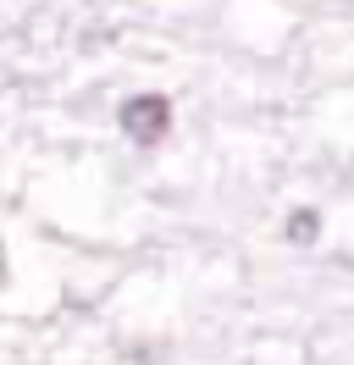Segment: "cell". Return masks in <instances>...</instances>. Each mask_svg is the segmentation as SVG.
Instances as JSON below:
<instances>
[{
	"label": "cell",
	"instance_id": "6da1fadb",
	"mask_svg": "<svg viewBox=\"0 0 354 365\" xmlns=\"http://www.w3.org/2000/svg\"><path fill=\"white\" fill-rule=\"evenodd\" d=\"M116 122H122V133L133 144H161L172 133V100L166 94H133V100H122Z\"/></svg>",
	"mask_w": 354,
	"mask_h": 365
},
{
	"label": "cell",
	"instance_id": "7a4b0ae2",
	"mask_svg": "<svg viewBox=\"0 0 354 365\" xmlns=\"http://www.w3.org/2000/svg\"><path fill=\"white\" fill-rule=\"evenodd\" d=\"M283 232L293 238V244H310V238H315V210H293V216L283 222Z\"/></svg>",
	"mask_w": 354,
	"mask_h": 365
},
{
	"label": "cell",
	"instance_id": "3957f363",
	"mask_svg": "<svg viewBox=\"0 0 354 365\" xmlns=\"http://www.w3.org/2000/svg\"><path fill=\"white\" fill-rule=\"evenodd\" d=\"M0 282H6V250H0Z\"/></svg>",
	"mask_w": 354,
	"mask_h": 365
}]
</instances>
